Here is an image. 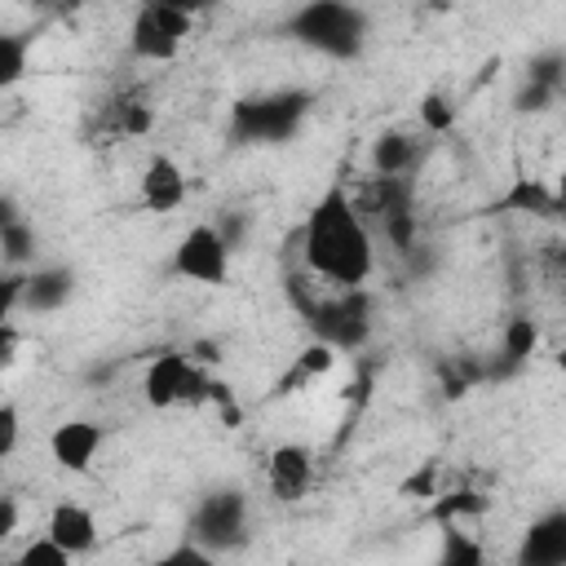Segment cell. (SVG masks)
<instances>
[{
    "label": "cell",
    "instance_id": "obj_32",
    "mask_svg": "<svg viewBox=\"0 0 566 566\" xmlns=\"http://www.w3.org/2000/svg\"><path fill=\"white\" fill-rule=\"evenodd\" d=\"M212 226H217V234H221V239L230 243V252H234V248H239V239L248 234V226H252V221H243L239 212H230V217H221V221H212Z\"/></svg>",
    "mask_w": 566,
    "mask_h": 566
},
{
    "label": "cell",
    "instance_id": "obj_20",
    "mask_svg": "<svg viewBox=\"0 0 566 566\" xmlns=\"http://www.w3.org/2000/svg\"><path fill=\"white\" fill-rule=\"evenodd\" d=\"M332 363H336V349H332V345H323V340H310V345L301 349V358H296L292 376H287V380H279V389L287 394V385H305V380H314V376L332 371Z\"/></svg>",
    "mask_w": 566,
    "mask_h": 566
},
{
    "label": "cell",
    "instance_id": "obj_2",
    "mask_svg": "<svg viewBox=\"0 0 566 566\" xmlns=\"http://www.w3.org/2000/svg\"><path fill=\"white\" fill-rule=\"evenodd\" d=\"M283 35H292L296 44H305L323 57L349 62L367 44V13L354 0H305L283 22Z\"/></svg>",
    "mask_w": 566,
    "mask_h": 566
},
{
    "label": "cell",
    "instance_id": "obj_9",
    "mask_svg": "<svg viewBox=\"0 0 566 566\" xmlns=\"http://www.w3.org/2000/svg\"><path fill=\"white\" fill-rule=\"evenodd\" d=\"M102 442H106V429L97 420H62L49 433V455L66 473H88L97 451H102Z\"/></svg>",
    "mask_w": 566,
    "mask_h": 566
},
{
    "label": "cell",
    "instance_id": "obj_22",
    "mask_svg": "<svg viewBox=\"0 0 566 566\" xmlns=\"http://www.w3.org/2000/svg\"><path fill=\"white\" fill-rule=\"evenodd\" d=\"M155 128V106H146L142 97H128L115 106V133L119 137H146Z\"/></svg>",
    "mask_w": 566,
    "mask_h": 566
},
{
    "label": "cell",
    "instance_id": "obj_21",
    "mask_svg": "<svg viewBox=\"0 0 566 566\" xmlns=\"http://www.w3.org/2000/svg\"><path fill=\"white\" fill-rule=\"evenodd\" d=\"M482 544H473L455 522H442V562L447 566H482Z\"/></svg>",
    "mask_w": 566,
    "mask_h": 566
},
{
    "label": "cell",
    "instance_id": "obj_29",
    "mask_svg": "<svg viewBox=\"0 0 566 566\" xmlns=\"http://www.w3.org/2000/svg\"><path fill=\"white\" fill-rule=\"evenodd\" d=\"M18 438H22V411L13 402H0V460L18 451Z\"/></svg>",
    "mask_w": 566,
    "mask_h": 566
},
{
    "label": "cell",
    "instance_id": "obj_36",
    "mask_svg": "<svg viewBox=\"0 0 566 566\" xmlns=\"http://www.w3.org/2000/svg\"><path fill=\"white\" fill-rule=\"evenodd\" d=\"M164 4H172V9H181V13H199V9H208V0H164Z\"/></svg>",
    "mask_w": 566,
    "mask_h": 566
},
{
    "label": "cell",
    "instance_id": "obj_7",
    "mask_svg": "<svg viewBox=\"0 0 566 566\" xmlns=\"http://www.w3.org/2000/svg\"><path fill=\"white\" fill-rule=\"evenodd\" d=\"M190 13H181V9H172V4H164V0H146L137 13H133V27H128V49H133V57H142V62H168V57H177V49H181V40L190 35Z\"/></svg>",
    "mask_w": 566,
    "mask_h": 566
},
{
    "label": "cell",
    "instance_id": "obj_3",
    "mask_svg": "<svg viewBox=\"0 0 566 566\" xmlns=\"http://www.w3.org/2000/svg\"><path fill=\"white\" fill-rule=\"evenodd\" d=\"M314 106V93L305 88H279L265 97H243L230 111V137L243 146H279L292 142Z\"/></svg>",
    "mask_w": 566,
    "mask_h": 566
},
{
    "label": "cell",
    "instance_id": "obj_25",
    "mask_svg": "<svg viewBox=\"0 0 566 566\" xmlns=\"http://www.w3.org/2000/svg\"><path fill=\"white\" fill-rule=\"evenodd\" d=\"M420 124H424V133H451L455 106H451L442 93H424V97H420Z\"/></svg>",
    "mask_w": 566,
    "mask_h": 566
},
{
    "label": "cell",
    "instance_id": "obj_11",
    "mask_svg": "<svg viewBox=\"0 0 566 566\" xmlns=\"http://www.w3.org/2000/svg\"><path fill=\"white\" fill-rule=\"evenodd\" d=\"M482 212H491V217H557L562 212V199H557V190L548 181L517 172L509 181V190L500 199H491Z\"/></svg>",
    "mask_w": 566,
    "mask_h": 566
},
{
    "label": "cell",
    "instance_id": "obj_5",
    "mask_svg": "<svg viewBox=\"0 0 566 566\" xmlns=\"http://www.w3.org/2000/svg\"><path fill=\"white\" fill-rule=\"evenodd\" d=\"M314 332V340L340 349H363L371 336V296L363 287H332L323 292L305 314H301Z\"/></svg>",
    "mask_w": 566,
    "mask_h": 566
},
{
    "label": "cell",
    "instance_id": "obj_14",
    "mask_svg": "<svg viewBox=\"0 0 566 566\" xmlns=\"http://www.w3.org/2000/svg\"><path fill=\"white\" fill-rule=\"evenodd\" d=\"M75 296V270L71 265H35L22 279V310L53 314Z\"/></svg>",
    "mask_w": 566,
    "mask_h": 566
},
{
    "label": "cell",
    "instance_id": "obj_6",
    "mask_svg": "<svg viewBox=\"0 0 566 566\" xmlns=\"http://www.w3.org/2000/svg\"><path fill=\"white\" fill-rule=\"evenodd\" d=\"M190 539H199L212 557L217 553H234L248 544V500L239 486H217L208 491L195 513H190Z\"/></svg>",
    "mask_w": 566,
    "mask_h": 566
},
{
    "label": "cell",
    "instance_id": "obj_19",
    "mask_svg": "<svg viewBox=\"0 0 566 566\" xmlns=\"http://www.w3.org/2000/svg\"><path fill=\"white\" fill-rule=\"evenodd\" d=\"M0 256H4L9 270H22L35 256V226L27 217H18L13 226L0 230Z\"/></svg>",
    "mask_w": 566,
    "mask_h": 566
},
{
    "label": "cell",
    "instance_id": "obj_30",
    "mask_svg": "<svg viewBox=\"0 0 566 566\" xmlns=\"http://www.w3.org/2000/svg\"><path fill=\"white\" fill-rule=\"evenodd\" d=\"M22 270H0V327L9 323V314L22 305Z\"/></svg>",
    "mask_w": 566,
    "mask_h": 566
},
{
    "label": "cell",
    "instance_id": "obj_16",
    "mask_svg": "<svg viewBox=\"0 0 566 566\" xmlns=\"http://www.w3.org/2000/svg\"><path fill=\"white\" fill-rule=\"evenodd\" d=\"M411 164H416V142L402 128H385L371 142V168H376V177H402V172H411Z\"/></svg>",
    "mask_w": 566,
    "mask_h": 566
},
{
    "label": "cell",
    "instance_id": "obj_1",
    "mask_svg": "<svg viewBox=\"0 0 566 566\" xmlns=\"http://www.w3.org/2000/svg\"><path fill=\"white\" fill-rule=\"evenodd\" d=\"M296 256L327 287H363L376 270V243L345 186H332L296 230Z\"/></svg>",
    "mask_w": 566,
    "mask_h": 566
},
{
    "label": "cell",
    "instance_id": "obj_4",
    "mask_svg": "<svg viewBox=\"0 0 566 566\" xmlns=\"http://www.w3.org/2000/svg\"><path fill=\"white\" fill-rule=\"evenodd\" d=\"M221 385L208 376V367L181 349H159L146 371H142V398L155 407V411H168V407H190V402H208L217 398Z\"/></svg>",
    "mask_w": 566,
    "mask_h": 566
},
{
    "label": "cell",
    "instance_id": "obj_26",
    "mask_svg": "<svg viewBox=\"0 0 566 566\" xmlns=\"http://www.w3.org/2000/svg\"><path fill=\"white\" fill-rule=\"evenodd\" d=\"M486 509V500L478 495V491H455V495H433V517L438 522H455V517H464V513H482Z\"/></svg>",
    "mask_w": 566,
    "mask_h": 566
},
{
    "label": "cell",
    "instance_id": "obj_23",
    "mask_svg": "<svg viewBox=\"0 0 566 566\" xmlns=\"http://www.w3.org/2000/svg\"><path fill=\"white\" fill-rule=\"evenodd\" d=\"M526 80H535V84H548V88H566V57H562V49H544V53H535L531 62H526Z\"/></svg>",
    "mask_w": 566,
    "mask_h": 566
},
{
    "label": "cell",
    "instance_id": "obj_13",
    "mask_svg": "<svg viewBox=\"0 0 566 566\" xmlns=\"http://www.w3.org/2000/svg\"><path fill=\"white\" fill-rule=\"evenodd\" d=\"M566 562V509H548L526 526L517 544V566H562Z\"/></svg>",
    "mask_w": 566,
    "mask_h": 566
},
{
    "label": "cell",
    "instance_id": "obj_15",
    "mask_svg": "<svg viewBox=\"0 0 566 566\" xmlns=\"http://www.w3.org/2000/svg\"><path fill=\"white\" fill-rule=\"evenodd\" d=\"M44 535H49V539H57L71 557H80V553H93V544H97V517H93L84 504L62 500V504H53Z\"/></svg>",
    "mask_w": 566,
    "mask_h": 566
},
{
    "label": "cell",
    "instance_id": "obj_18",
    "mask_svg": "<svg viewBox=\"0 0 566 566\" xmlns=\"http://www.w3.org/2000/svg\"><path fill=\"white\" fill-rule=\"evenodd\" d=\"M535 349H539V327H535V318H526V314L509 318V323H504V332H500V358H509V363L526 367Z\"/></svg>",
    "mask_w": 566,
    "mask_h": 566
},
{
    "label": "cell",
    "instance_id": "obj_34",
    "mask_svg": "<svg viewBox=\"0 0 566 566\" xmlns=\"http://www.w3.org/2000/svg\"><path fill=\"white\" fill-rule=\"evenodd\" d=\"M13 358H18V332L4 323V327H0V376L13 367Z\"/></svg>",
    "mask_w": 566,
    "mask_h": 566
},
{
    "label": "cell",
    "instance_id": "obj_31",
    "mask_svg": "<svg viewBox=\"0 0 566 566\" xmlns=\"http://www.w3.org/2000/svg\"><path fill=\"white\" fill-rule=\"evenodd\" d=\"M177 562H195V566H208V562H212V553H208L199 539H190V535H186L177 548H168V553H164V566H177Z\"/></svg>",
    "mask_w": 566,
    "mask_h": 566
},
{
    "label": "cell",
    "instance_id": "obj_27",
    "mask_svg": "<svg viewBox=\"0 0 566 566\" xmlns=\"http://www.w3.org/2000/svg\"><path fill=\"white\" fill-rule=\"evenodd\" d=\"M22 566H66L71 562V553L57 544V539H49V535H40V539H31L27 548H22V557H18Z\"/></svg>",
    "mask_w": 566,
    "mask_h": 566
},
{
    "label": "cell",
    "instance_id": "obj_33",
    "mask_svg": "<svg viewBox=\"0 0 566 566\" xmlns=\"http://www.w3.org/2000/svg\"><path fill=\"white\" fill-rule=\"evenodd\" d=\"M18 522H22L18 500H13V495H0V539H9V535L18 531Z\"/></svg>",
    "mask_w": 566,
    "mask_h": 566
},
{
    "label": "cell",
    "instance_id": "obj_24",
    "mask_svg": "<svg viewBox=\"0 0 566 566\" xmlns=\"http://www.w3.org/2000/svg\"><path fill=\"white\" fill-rule=\"evenodd\" d=\"M557 88H548V84H535V80H522V88L513 93V111H522V115H544L548 106H557Z\"/></svg>",
    "mask_w": 566,
    "mask_h": 566
},
{
    "label": "cell",
    "instance_id": "obj_12",
    "mask_svg": "<svg viewBox=\"0 0 566 566\" xmlns=\"http://www.w3.org/2000/svg\"><path fill=\"white\" fill-rule=\"evenodd\" d=\"M137 199L146 212H177L186 203V172L172 155H150V164L142 168V186Z\"/></svg>",
    "mask_w": 566,
    "mask_h": 566
},
{
    "label": "cell",
    "instance_id": "obj_8",
    "mask_svg": "<svg viewBox=\"0 0 566 566\" xmlns=\"http://www.w3.org/2000/svg\"><path fill=\"white\" fill-rule=\"evenodd\" d=\"M172 274L203 283V287H221L230 279V243L217 234L212 221H199L181 234V243L172 252Z\"/></svg>",
    "mask_w": 566,
    "mask_h": 566
},
{
    "label": "cell",
    "instance_id": "obj_35",
    "mask_svg": "<svg viewBox=\"0 0 566 566\" xmlns=\"http://www.w3.org/2000/svg\"><path fill=\"white\" fill-rule=\"evenodd\" d=\"M18 217H22V208H18V199H13V195H0V230H4V226H13Z\"/></svg>",
    "mask_w": 566,
    "mask_h": 566
},
{
    "label": "cell",
    "instance_id": "obj_28",
    "mask_svg": "<svg viewBox=\"0 0 566 566\" xmlns=\"http://www.w3.org/2000/svg\"><path fill=\"white\" fill-rule=\"evenodd\" d=\"M398 495L402 500H433L438 495V464H420L411 478H402Z\"/></svg>",
    "mask_w": 566,
    "mask_h": 566
},
{
    "label": "cell",
    "instance_id": "obj_17",
    "mask_svg": "<svg viewBox=\"0 0 566 566\" xmlns=\"http://www.w3.org/2000/svg\"><path fill=\"white\" fill-rule=\"evenodd\" d=\"M31 71V35L22 31H0V93L22 84Z\"/></svg>",
    "mask_w": 566,
    "mask_h": 566
},
{
    "label": "cell",
    "instance_id": "obj_10",
    "mask_svg": "<svg viewBox=\"0 0 566 566\" xmlns=\"http://www.w3.org/2000/svg\"><path fill=\"white\" fill-rule=\"evenodd\" d=\"M265 482H270V495L283 500V504L305 500V491H310V482H314V451L301 447V442L274 447L270 460H265Z\"/></svg>",
    "mask_w": 566,
    "mask_h": 566
}]
</instances>
